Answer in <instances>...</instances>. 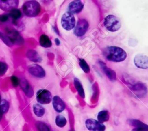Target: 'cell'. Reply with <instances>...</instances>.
I'll use <instances>...</instances> for the list:
<instances>
[{
    "label": "cell",
    "instance_id": "obj_1",
    "mask_svg": "<svg viewBox=\"0 0 148 131\" xmlns=\"http://www.w3.org/2000/svg\"><path fill=\"white\" fill-rule=\"evenodd\" d=\"M102 53L107 60L114 62H122L127 58L126 52L117 46L106 47L103 48Z\"/></svg>",
    "mask_w": 148,
    "mask_h": 131
},
{
    "label": "cell",
    "instance_id": "obj_2",
    "mask_svg": "<svg viewBox=\"0 0 148 131\" xmlns=\"http://www.w3.org/2000/svg\"><path fill=\"white\" fill-rule=\"evenodd\" d=\"M24 14L29 17L38 16L41 10V7L38 2L36 1H28L25 2L22 6Z\"/></svg>",
    "mask_w": 148,
    "mask_h": 131
},
{
    "label": "cell",
    "instance_id": "obj_3",
    "mask_svg": "<svg viewBox=\"0 0 148 131\" xmlns=\"http://www.w3.org/2000/svg\"><path fill=\"white\" fill-rule=\"evenodd\" d=\"M103 25L105 28L110 32H116L121 27V23L119 19L112 14L108 15L105 18Z\"/></svg>",
    "mask_w": 148,
    "mask_h": 131
},
{
    "label": "cell",
    "instance_id": "obj_4",
    "mask_svg": "<svg viewBox=\"0 0 148 131\" xmlns=\"http://www.w3.org/2000/svg\"><path fill=\"white\" fill-rule=\"evenodd\" d=\"M61 25L66 31H70L75 27V18L74 15L69 12H65L61 17Z\"/></svg>",
    "mask_w": 148,
    "mask_h": 131
},
{
    "label": "cell",
    "instance_id": "obj_5",
    "mask_svg": "<svg viewBox=\"0 0 148 131\" xmlns=\"http://www.w3.org/2000/svg\"><path fill=\"white\" fill-rule=\"evenodd\" d=\"M36 100L42 104H47L52 100V95L51 92L45 89H39L36 93Z\"/></svg>",
    "mask_w": 148,
    "mask_h": 131
},
{
    "label": "cell",
    "instance_id": "obj_6",
    "mask_svg": "<svg viewBox=\"0 0 148 131\" xmlns=\"http://www.w3.org/2000/svg\"><path fill=\"white\" fill-rule=\"evenodd\" d=\"M88 28V21L85 19H80L77 21L76 25L75 27L73 33L76 36H82L86 33Z\"/></svg>",
    "mask_w": 148,
    "mask_h": 131
},
{
    "label": "cell",
    "instance_id": "obj_7",
    "mask_svg": "<svg viewBox=\"0 0 148 131\" xmlns=\"http://www.w3.org/2000/svg\"><path fill=\"white\" fill-rule=\"evenodd\" d=\"M86 126L90 131H104L105 126L94 119H87L85 122Z\"/></svg>",
    "mask_w": 148,
    "mask_h": 131
},
{
    "label": "cell",
    "instance_id": "obj_8",
    "mask_svg": "<svg viewBox=\"0 0 148 131\" xmlns=\"http://www.w3.org/2000/svg\"><path fill=\"white\" fill-rule=\"evenodd\" d=\"M6 32L9 35L8 36L12 42L13 44H22L24 43L23 39L16 30L11 28H6Z\"/></svg>",
    "mask_w": 148,
    "mask_h": 131
},
{
    "label": "cell",
    "instance_id": "obj_9",
    "mask_svg": "<svg viewBox=\"0 0 148 131\" xmlns=\"http://www.w3.org/2000/svg\"><path fill=\"white\" fill-rule=\"evenodd\" d=\"M135 65L140 69H148V56L142 54H138L135 55L134 58Z\"/></svg>",
    "mask_w": 148,
    "mask_h": 131
},
{
    "label": "cell",
    "instance_id": "obj_10",
    "mask_svg": "<svg viewBox=\"0 0 148 131\" xmlns=\"http://www.w3.org/2000/svg\"><path fill=\"white\" fill-rule=\"evenodd\" d=\"M28 70L32 76L35 77L43 78L46 75L45 71L43 68L37 64L30 65L28 68Z\"/></svg>",
    "mask_w": 148,
    "mask_h": 131
},
{
    "label": "cell",
    "instance_id": "obj_11",
    "mask_svg": "<svg viewBox=\"0 0 148 131\" xmlns=\"http://www.w3.org/2000/svg\"><path fill=\"white\" fill-rule=\"evenodd\" d=\"M19 1L17 0H0V9L4 11H10L17 8Z\"/></svg>",
    "mask_w": 148,
    "mask_h": 131
},
{
    "label": "cell",
    "instance_id": "obj_12",
    "mask_svg": "<svg viewBox=\"0 0 148 131\" xmlns=\"http://www.w3.org/2000/svg\"><path fill=\"white\" fill-rule=\"evenodd\" d=\"M83 6L84 5L81 1H73L69 3V4L68 5V12L72 13L73 14L79 13L82 11V10L83 8Z\"/></svg>",
    "mask_w": 148,
    "mask_h": 131
},
{
    "label": "cell",
    "instance_id": "obj_13",
    "mask_svg": "<svg viewBox=\"0 0 148 131\" xmlns=\"http://www.w3.org/2000/svg\"><path fill=\"white\" fill-rule=\"evenodd\" d=\"M20 85L23 92L28 98H31L34 95V91L29 83L25 78L20 80Z\"/></svg>",
    "mask_w": 148,
    "mask_h": 131
},
{
    "label": "cell",
    "instance_id": "obj_14",
    "mask_svg": "<svg viewBox=\"0 0 148 131\" xmlns=\"http://www.w3.org/2000/svg\"><path fill=\"white\" fill-rule=\"evenodd\" d=\"M53 106L54 110L58 113L62 112L65 108V104L64 101L58 96H55L53 97Z\"/></svg>",
    "mask_w": 148,
    "mask_h": 131
},
{
    "label": "cell",
    "instance_id": "obj_15",
    "mask_svg": "<svg viewBox=\"0 0 148 131\" xmlns=\"http://www.w3.org/2000/svg\"><path fill=\"white\" fill-rule=\"evenodd\" d=\"M99 63L102 69L103 70V71L104 72L105 74L107 76V77L109 78V80H110L112 81H115V80L116 78V74L114 70H113L112 69H111L110 68L107 67L106 65L103 62L99 61Z\"/></svg>",
    "mask_w": 148,
    "mask_h": 131
},
{
    "label": "cell",
    "instance_id": "obj_16",
    "mask_svg": "<svg viewBox=\"0 0 148 131\" xmlns=\"http://www.w3.org/2000/svg\"><path fill=\"white\" fill-rule=\"evenodd\" d=\"M26 56L28 59L33 62H40L42 60L39 54L34 50L30 49L27 51Z\"/></svg>",
    "mask_w": 148,
    "mask_h": 131
},
{
    "label": "cell",
    "instance_id": "obj_17",
    "mask_svg": "<svg viewBox=\"0 0 148 131\" xmlns=\"http://www.w3.org/2000/svg\"><path fill=\"white\" fill-rule=\"evenodd\" d=\"M132 89L135 92L136 94L142 96V95L146 94L147 92L146 87L142 83H138L132 86Z\"/></svg>",
    "mask_w": 148,
    "mask_h": 131
},
{
    "label": "cell",
    "instance_id": "obj_18",
    "mask_svg": "<svg viewBox=\"0 0 148 131\" xmlns=\"http://www.w3.org/2000/svg\"><path fill=\"white\" fill-rule=\"evenodd\" d=\"M128 123L134 126L135 128H141L145 131H148V125H146L138 119H129L128 120Z\"/></svg>",
    "mask_w": 148,
    "mask_h": 131
},
{
    "label": "cell",
    "instance_id": "obj_19",
    "mask_svg": "<svg viewBox=\"0 0 148 131\" xmlns=\"http://www.w3.org/2000/svg\"><path fill=\"white\" fill-rule=\"evenodd\" d=\"M39 43L40 45L45 48L50 47L52 46V42L50 38L45 34H42L40 35L39 38Z\"/></svg>",
    "mask_w": 148,
    "mask_h": 131
},
{
    "label": "cell",
    "instance_id": "obj_20",
    "mask_svg": "<svg viewBox=\"0 0 148 131\" xmlns=\"http://www.w3.org/2000/svg\"><path fill=\"white\" fill-rule=\"evenodd\" d=\"M74 85L80 97L84 98L85 96L84 89L83 88L82 83H80V81L77 78H74Z\"/></svg>",
    "mask_w": 148,
    "mask_h": 131
},
{
    "label": "cell",
    "instance_id": "obj_21",
    "mask_svg": "<svg viewBox=\"0 0 148 131\" xmlns=\"http://www.w3.org/2000/svg\"><path fill=\"white\" fill-rule=\"evenodd\" d=\"M98 121L100 123H103L104 122H106L109 119V114L108 111L106 110H102L99 112L98 116Z\"/></svg>",
    "mask_w": 148,
    "mask_h": 131
},
{
    "label": "cell",
    "instance_id": "obj_22",
    "mask_svg": "<svg viewBox=\"0 0 148 131\" xmlns=\"http://www.w3.org/2000/svg\"><path fill=\"white\" fill-rule=\"evenodd\" d=\"M33 110L35 115L38 117H42L45 114V108L39 104H35L33 106Z\"/></svg>",
    "mask_w": 148,
    "mask_h": 131
},
{
    "label": "cell",
    "instance_id": "obj_23",
    "mask_svg": "<svg viewBox=\"0 0 148 131\" xmlns=\"http://www.w3.org/2000/svg\"><path fill=\"white\" fill-rule=\"evenodd\" d=\"M8 16L9 17H10L13 19V21H16V20H17L21 17V12L19 9L17 8L13 9L10 11H9Z\"/></svg>",
    "mask_w": 148,
    "mask_h": 131
},
{
    "label": "cell",
    "instance_id": "obj_24",
    "mask_svg": "<svg viewBox=\"0 0 148 131\" xmlns=\"http://www.w3.org/2000/svg\"><path fill=\"white\" fill-rule=\"evenodd\" d=\"M56 124L57 126L60 128H62L66 125V119L62 115H57L56 118Z\"/></svg>",
    "mask_w": 148,
    "mask_h": 131
},
{
    "label": "cell",
    "instance_id": "obj_25",
    "mask_svg": "<svg viewBox=\"0 0 148 131\" xmlns=\"http://www.w3.org/2000/svg\"><path fill=\"white\" fill-rule=\"evenodd\" d=\"M9 108V104L8 102L5 99L2 100L0 103V110L2 111V113L3 114L6 113L8 111Z\"/></svg>",
    "mask_w": 148,
    "mask_h": 131
},
{
    "label": "cell",
    "instance_id": "obj_26",
    "mask_svg": "<svg viewBox=\"0 0 148 131\" xmlns=\"http://www.w3.org/2000/svg\"><path fill=\"white\" fill-rule=\"evenodd\" d=\"M36 127L38 131H50L49 126L44 122L38 121L36 123Z\"/></svg>",
    "mask_w": 148,
    "mask_h": 131
},
{
    "label": "cell",
    "instance_id": "obj_27",
    "mask_svg": "<svg viewBox=\"0 0 148 131\" xmlns=\"http://www.w3.org/2000/svg\"><path fill=\"white\" fill-rule=\"evenodd\" d=\"M79 65L82 69L86 73H88L90 70V67L87 63L86 62V61L82 58L79 59Z\"/></svg>",
    "mask_w": 148,
    "mask_h": 131
},
{
    "label": "cell",
    "instance_id": "obj_28",
    "mask_svg": "<svg viewBox=\"0 0 148 131\" xmlns=\"http://www.w3.org/2000/svg\"><path fill=\"white\" fill-rule=\"evenodd\" d=\"M0 38L3 42V43H5L7 46H12L13 45L12 42H11L10 39L8 38V36L1 32H0Z\"/></svg>",
    "mask_w": 148,
    "mask_h": 131
},
{
    "label": "cell",
    "instance_id": "obj_29",
    "mask_svg": "<svg viewBox=\"0 0 148 131\" xmlns=\"http://www.w3.org/2000/svg\"><path fill=\"white\" fill-rule=\"evenodd\" d=\"M8 70V65L6 63L0 62V76L5 74Z\"/></svg>",
    "mask_w": 148,
    "mask_h": 131
},
{
    "label": "cell",
    "instance_id": "obj_30",
    "mask_svg": "<svg viewBox=\"0 0 148 131\" xmlns=\"http://www.w3.org/2000/svg\"><path fill=\"white\" fill-rule=\"evenodd\" d=\"M10 80H11L12 84L13 87H16L18 85H20V80L16 76H12L10 78Z\"/></svg>",
    "mask_w": 148,
    "mask_h": 131
},
{
    "label": "cell",
    "instance_id": "obj_31",
    "mask_svg": "<svg viewBox=\"0 0 148 131\" xmlns=\"http://www.w3.org/2000/svg\"><path fill=\"white\" fill-rule=\"evenodd\" d=\"M9 19L8 14H0V22H6Z\"/></svg>",
    "mask_w": 148,
    "mask_h": 131
},
{
    "label": "cell",
    "instance_id": "obj_32",
    "mask_svg": "<svg viewBox=\"0 0 148 131\" xmlns=\"http://www.w3.org/2000/svg\"><path fill=\"white\" fill-rule=\"evenodd\" d=\"M132 131H145V130L141 128H135L132 130Z\"/></svg>",
    "mask_w": 148,
    "mask_h": 131
},
{
    "label": "cell",
    "instance_id": "obj_33",
    "mask_svg": "<svg viewBox=\"0 0 148 131\" xmlns=\"http://www.w3.org/2000/svg\"><path fill=\"white\" fill-rule=\"evenodd\" d=\"M55 43H56V45H57V46L60 45V40H59V39H58V38H56V39H55Z\"/></svg>",
    "mask_w": 148,
    "mask_h": 131
},
{
    "label": "cell",
    "instance_id": "obj_34",
    "mask_svg": "<svg viewBox=\"0 0 148 131\" xmlns=\"http://www.w3.org/2000/svg\"><path fill=\"white\" fill-rule=\"evenodd\" d=\"M2 115H3V113H2V111L0 110V121H1V119H2Z\"/></svg>",
    "mask_w": 148,
    "mask_h": 131
},
{
    "label": "cell",
    "instance_id": "obj_35",
    "mask_svg": "<svg viewBox=\"0 0 148 131\" xmlns=\"http://www.w3.org/2000/svg\"><path fill=\"white\" fill-rule=\"evenodd\" d=\"M1 95H0V103H1Z\"/></svg>",
    "mask_w": 148,
    "mask_h": 131
},
{
    "label": "cell",
    "instance_id": "obj_36",
    "mask_svg": "<svg viewBox=\"0 0 148 131\" xmlns=\"http://www.w3.org/2000/svg\"><path fill=\"white\" fill-rule=\"evenodd\" d=\"M71 131H72V130H71Z\"/></svg>",
    "mask_w": 148,
    "mask_h": 131
}]
</instances>
